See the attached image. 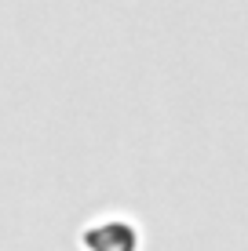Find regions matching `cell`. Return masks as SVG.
<instances>
[{"label": "cell", "instance_id": "6da1fadb", "mask_svg": "<svg viewBox=\"0 0 248 251\" xmlns=\"http://www.w3.org/2000/svg\"><path fill=\"white\" fill-rule=\"evenodd\" d=\"M88 248L91 251H132L135 248V233L128 229V226H99V229H91L88 237Z\"/></svg>", "mask_w": 248, "mask_h": 251}]
</instances>
